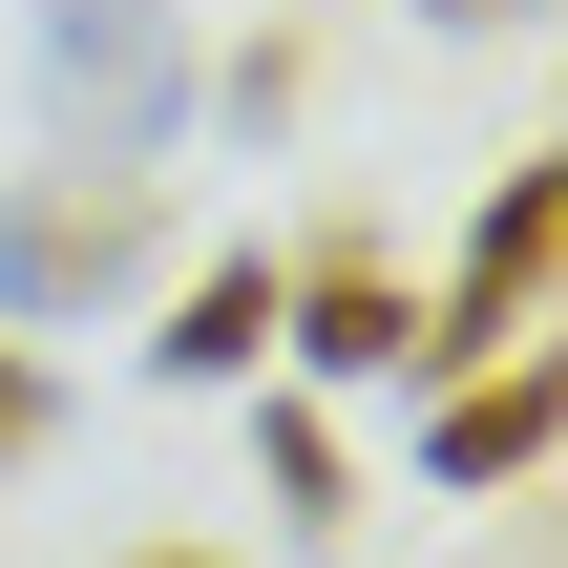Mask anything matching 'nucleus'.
Returning a JSON list of instances; mask_svg holds the SVG:
<instances>
[{"instance_id": "obj_1", "label": "nucleus", "mask_w": 568, "mask_h": 568, "mask_svg": "<svg viewBox=\"0 0 568 568\" xmlns=\"http://www.w3.org/2000/svg\"><path fill=\"white\" fill-rule=\"evenodd\" d=\"M148 253H169V169H42L21 211H0V316H105V295H148Z\"/></svg>"}, {"instance_id": "obj_9", "label": "nucleus", "mask_w": 568, "mask_h": 568, "mask_svg": "<svg viewBox=\"0 0 568 568\" xmlns=\"http://www.w3.org/2000/svg\"><path fill=\"white\" fill-rule=\"evenodd\" d=\"M422 21H527V0H422Z\"/></svg>"}, {"instance_id": "obj_2", "label": "nucleus", "mask_w": 568, "mask_h": 568, "mask_svg": "<svg viewBox=\"0 0 568 568\" xmlns=\"http://www.w3.org/2000/svg\"><path fill=\"white\" fill-rule=\"evenodd\" d=\"M42 105H63V148H84V169H148V148H169V105H190L169 0H42Z\"/></svg>"}, {"instance_id": "obj_8", "label": "nucleus", "mask_w": 568, "mask_h": 568, "mask_svg": "<svg viewBox=\"0 0 568 568\" xmlns=\"http://www.w3.org/2000/svg\"><path fill=\"white\" fill-rule=\"evenodd\" d=\"M42 422H63V379H42V358L0 337V464H42Z\"/></svg>"}, {"instance_id": "obj_4", "label": "nucleus", "mask_w": 568, "mask_h": 568, "mask_svg": "<svg viewBox=\"0 0 568 568\" xmlns=\"http://www.w3.org/2000/svg\"><path fill=\"white\" fill-rule=\"evenodd\" d=\"M548 232H568V190H548V169H506L485 232H464V295L422 316V379H443V358H527V316H548Z\"/></svg>"}, {"instance_id": "obj_3", "label": "nucleus", "mask_w": 568, "mask_h": 568, "mask_svg": "<svg viewBox=\"0 0 568 568\" xmlns=\"http://www.w3.org/2000/svg\"><path fill=\"white\" fill-rule=\"evenodd\" d=\"M274 358H316V379H422V295H400V253L337 232L316 274H274Z\"/></svg>"}, {"instance_id": "obj_10", "label": "nucleus", "mask_w": 568, "mask_h": 568, "mask_svg": "<svg viewBox=\"0 0 568 568\" xmlns=\"http://www.w3.org/2000/svg\"><path fill=\"white\" fill-rule=\"evenodd\" d=\"M126 568H211V548H126Z\"/></svg>"}, {"instance_id": "obj_5", "label": "nucleus", "mask_w": 568, "mask_h": 568, "mask_svg": "<svg viewBox=\"0 0 568 568\" xmlns=\"http://www.w3.org/2000/svg\"><path fill=\"white\" fill-rule=\"evenodd\" d=\"M548 464V358H464V400L422 422V485H464V506H506Z\"/></svg>"}, {"instance_id": "obj_7", "label": "nucleus", "mask_w": 568, "mask_h": 568, "mask_svg": "<svg viewBox=\"0 0 568 568\" xmlns=\"http://www.w3.org/2000/svg\"><path fill=\"white\" fill-rule=\"evenodd\" d=\"M253 464H274V506H295V527H337V422H316V400H274V422H253Z\"/></svg>"}, {"instance_id": "obj_6", "label": "nucleus", "mask_w": 568, "mask_h": 568, "mask_svg": "<svg viewBox=\"0 0 568 568\" xmlns=\"http://www.w3.org/2000/svg\"><path fill=\"white\" fill-rule=\"evenodd\" d=\"M148 358H169V379H253V358H274V253H211V274L169 295Z\"/></svg>"}]
</instances>
